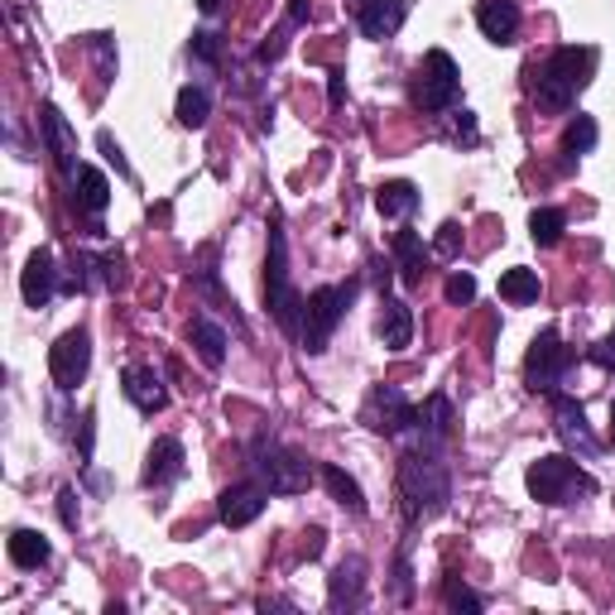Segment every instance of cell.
Masks as SVG:
<instances>
[{
    "mask_svg": "<svg viewBox=\"0 0 615 615\" xmlns=\"http://www.w3.org/2000/svg\"><path fill=\"white\" fill-rule=\"evenodd\" d=\"M409 577H414L409 572V558H400V568H394V601H400V606L414 596V582H409Z\"/></svg>",
    "mask_w": 615,
    "mask_h": 615,
    "instance_id": "b9f144b4",
    "label": "cell"
},
{
    "mask_svg": "<svg viewBox=\"0 0 615 615\" xmlns=\"http://www.w3.org/2000/svg\"><path fill=\"white\" fill-rule=\"evenodd\" d=\"M328 96H332V106L346 102V72H328Z\"/></svg>",
    "mask_w": 615,
    "mask_h": 615,
    "instance_id": "7bdbcfd3",
    "label": "cell"
},
{
    "mask_svg": "<svg viewBox=\"0 0 615 615\" xmlns=\"http://www.w3.org/2000/svg\"><path fill=\"white\" fill-rule=\"evenodd\" d=\"M96 144H102V154L116 164V174H120V178H135V174H130V164H126V154H120V144L111 140V130H96Z\"/></svg>",
    "mask_w": 615,
    "mask_h": 615,
    "instance_id": "d590c367",
    "label": "cell"
},
{
    "mask_svg": "<svg viewBox=\"0 0 615 615\" xmlns=\"http://www.w3.org/2000/svg\"><path fill=\"white\" fill-rule=\"evenodd\" d=\"M587 356H592L601 370H615V332H611V336H601V342H596Z\"/></svg>",
    "mask_w": 615,
    "mask_h": 615,
    "instance_id": "60d3db41",
    "label": "cell"
},
{
    "mask_svg": "<svg viewBox=\"0 0 615 615\" xmlns=\"http://www.w3.org/2000/svg\"><path fill=\"white\" fill-rule=\"evenodd\" d=\"M476 29L486 34L490 44H515V34H520V5H515V0H481Z\"/></svg>",
    "mask_w": 615,
    "mask_h": 615,
    "instance_id": "44dd1931",
    "label": "cell"
},
{
    "mask_svg": "<svg viewBox=\"0 0 615 615\" xmlns=\"http://www.w3.org/2000/svg\"><path fill=\"white\" fill-rule=\"evenodd\" d=\"M92 438H96V414L87 409V414H82V428H78V457L82 462H92Z\"/></svg>",
    "mask_w": 615,
    "mask_h": 615,
    "instance_id": "ab89813d",
    "label": "cell"
},
{
    "mask_svg": "<svg viewBox=\"0 0 615 615\" xmlns=\"http://www.w3.org/2000/svg\"><path fill=\"white\" fill-rule=\"evenodd\" d=\"M360 424L370 433H385V438H404L418 424V409L404 400L400 385H376L366 394V404H360Z\"/></svg>",
    "mask_w": 615,
    "mask_h": 615,
    "instance_id": "9c48e42d",
    "label": "cell"
},
{
    "mask_svg": "<svg viewBox=\"0 0 615 615\" xmlns=\"http://www.w3.org/2000/svg\"><path fill=\"white\" fill-rule=\"evenodd\" d=\"M442 294H448V304H452V308H466V304L476 298V280H472L466 270H452V274H448V284H442Z\"/></svg>",
    "mask_w": 615,
    "mask_h": 615,
    "instance_id": "d6a6232c",
    "label": "cell"
},
{
    "mask_svg": "<svg viewBox=\"0 0 615 615\" xmlns=\"http://www.w3.org/2000/svg\"><path fill=\"white\" fill-rule=\"evenodd\" d=\"M328 606L332 611H360L366 606V558L352 553V558H342L328 577Z\"/></svg>",
    "mask_w": 615,
    "mask_h": 615,
    "instance_id": "9a60e30c",
    "label": "cell"
},
{
    "mask_svg": "<svg viewBox=\"0 0 615 615\" xmlns=\"http://www.w3.org/2000/svg\"><path fill=\"white\" fill-rule=\"evenodd\" d=\"M418 188L409 184V178H390V184H380V192H376V208H380V216H390V222H409V216L418 212Z\"/></svg>",
    "mask_w": 615,
    "mask_h": 615,
    "instance_id": "603a6c76",
    "label": "cell"
},
{
    "mask_svg": "<svg viewBox=\"0 0 615 615\" xmlns=\"http://www.w3.org/2000/svg\"><path fill=\"white\" fill-rule=\"evenodd\" d=\"M264 304H270L280 332L298 336L304 332V294L294 288V274H288V246H284V226H270V274H264Z\"/></svg>",
    "mask_w": 615,
    "mask_h": 615,
    "instance_id": "8992f818",
    "label": "cell"
},
{
    "mask_svg": "<svg viewBox=\"0 0 615 615\" xmlns=\"http://www.w3.org/2000/svg\"><path fill=\"white\" fill-rule=\"evenodd\" d=\"M102 284L106 288H126V260H120L116 250L111 256H102Z\"/></svg>",
    "mask_w": 615,
    "mask_h": 615,
    "instance_id": "74e56055",
    "label": "cell"
},
{
    "mask_svg": "<svg viewBox=\"0 0 615 615\" xmlns=\"http://www.w3.org/2000/svg\"><path fill=\"white\" fill-rule=\"evenodd\" d=\"M356 294H360V284L352 280V284H322V288H312V294L304 298V332H298V342H304L308 356L328 352L332 332L342 328V318L352 312Z\"/></svg>",
    "mask_w": 615,
    "mask_h": 615,
    "instance_id": "277c9868",
    "label": "cell"
},
{
    "mask_svg": "<svg viewBox=\"0 0 615 615\" xmlns=\"http://www.w3.org/2000/svg\"><path fill=\"white\" fill-rule=\"evenodd\" d=\"M404 20H409V0H360V15H356L360 34L376 44L394 39L404 29Z\"/></svg>",
    "mask_w": 615,
    "mask_h": 615,
    "instance_id": "e0dca14e",
    "label": "cell"
},
{
    "mask_svg": "<svg viewBox=\"0 0 615 615\" xmlns=\"http://www.w3.org/2000/svg\"><path fill=\"white\" fill-rule=\"evenodd\" d=\"M72 188H78V208H82V212H92V216H102V212H106V202H111V184H106V174H102V168H92V164H82V168H78Z\"/></svg>",
    "mask_w": 615,
    "mask_h": 615,
    "instance_id": "83f0119b",
    "label": "cell"
},
{
    "mask_svg": "<svg viewBox=\"0 0 615 615\" xmlns=\"http://www.w3.org/2000/svg\"><path fill=\"white\" fill-rule=\"evenodd\" d=\"M380 342L385 352H409L414 346V308L394 294H380Z\"/></svg>",
    "mask_w": 615,
    "mask_h": 615,
    "instance_id": "ffe728a7",
    "label": "cell"
},
{
    "mask_svg": "<svg viewBox=\"0 0 615 615\" xmlns=\"http://www.w3.org/2000/svg\"><path fill=\"white\" fill-rule=\"evenodd\" d=\"M596 72V48L592 44H563L553 48V54L544 58V68H539L534 78V102L539 111H572L577 96L587 92V82H592Z\"/></svg>",
    "mask_w": 615,
    "mask_h": 615,
    "instance_id": "7a4b0ae2",
    "label": "cell"
},
{
    "mask_svg": "<svg viewBox=\"0 0 615 615\" xmlns=\"http://www.w3.org/2000/svg\"><path fill=\"white\" fill-rule=\"evenodd\" d=\"M264 505H270V486H264L260 476H246V481H236V486L222 490L216 515H222L226 529H246V524H256L264 515Z\"/></svg>",
    "mask_w": 615,
    "mask_h": 615,
    "instance_id": "8fae6325",
    "label": "cell"
},
{
    "mask_svg": "<svg viewBox=\"0 0 615 615\" xmlns=\"http://www.w3.org/2000/svg\"><path fill=\"white\" fill-rule=\"evenodd\" d=\"M39 126H44V140H48V154H54V164H58V174L68 178H78V135H72V126H68V116L58 111V106H44V116H39Z\"/></svg>",
    "mask_w": 615,
    "mask_h": 615,
    "instance_id": "2e32d148",
    "label": "cell"
},
{
    "mask_svg": "<svg viewBox=\"0 0 615 615\" xmlns=\"http://www.w3.org/2000/svg\"><path fill=\"white\" fill-rule=\"evenodd\" d=\"M322 553V529H308V544H304V558H318Z\"/></svg>",
    "mask_w": 615,
    "mask_h": 615,
    "instance_id": "ee69618b",
    "label": "cell"
},
{
    "mask_svg": "<svg viewBox=\"0 0 615 615\" xmlns=\"http://www.w3.org/2000/svg\"><path fill=\"white\" fill-rule=\"evenodd\" d=\"M452 424H457V414H452V400H448V394H428L424 409H418V424L409 428L400 442H424V448H448V442H452Z\"/></svg>",
    "mask_w": 615,
    "mask_h": 615,
    "instance_id": "5bb4252c",
    "label": "cell"
},
{
    "mask_svg": "<svg viewBox=\"0 0 615 615\" xmlns=\"http://www.w3.org/2000/svg\"><path fill=\"white\" fill-rule=\"evenodd\" d=\"M318 476H322V486H328V496L342 505V510H352V515H366V496H360V486H356V476H346L336 462H322L318 466Z\"/></svg>",
    "mask_w": 615,
    "mask_h": 615,
    "instance_id": "484cf974",
    "label": "cell"
},
{
    "mask_svg": "<svg viewBox=\"0 0 615 615\" xmlns=\"http://www.w3.org/2000/svg\"><path fill=\"white\" fill-rule=\"evenodd\" d=\"M188 346L198 352L202 366L216 370V366L226 360V346H232V342H226V328H222V322H212V318H192V322H188Z\"/></svg>",
    "mask_w": 615,
    "mask_h": 615,
    "instance_id": "7402d4cb",
    "label": "cell"
},
{
    "mask_svg": "<svg viewBox=\"0 0 615 615\" xmlns=\"http://www.w3.org/2000/svg\"><path fill=\"white\" fill-rule=\"evenodd\" d=\"M524 486H529V496H534L539 505H577V500L596 496L592 472H582V462H572V457H563V452L529 462Z\"/></svg>",
    "mask_w": 615,
    "mask_h": 615,
    "instance_id": "3957f363",
    "label": "cell"
},
{
    "mask_svg": "<svg viewBox=\"0 0 615 615\" xmlns=\"http://www.w3.org/2000/svg\"><path fill=\"white\" fill-rule=\"evenodd\" d=\"M120 390H126V400L140 409V414H159L168 404V390H164V376L154 366H126V376H120Z\"/></svg>",
    "mask_w": 615,
    "mask_h": 615,
    "instance_id": "d6986e66",
    "label": "cell"
},
{
    "mask_svg": "<svg viewBox=\"0 0 615 615\" xmlns=\"http://www.w3.org/2000/svg\"><path fill=\"white\" fill-rule=\"evenodd\" d=\"M216 5H222V0H198V10H202V15H216Z\"/></svg>",
    "mask_w": 615,
    "mask_h": 615,
    "instance_id": "f6af8a7d",
    "label": "cell"
},
{
    "mask_svg": "<svg viewBox=\"0 0 615 615\" xmlns=\"http://www.w3.org/2000/svg\"><path fill=\"white\" fill-rule=\"evenodd\" d=\"M58 520H63V529H78V520H82V510H78V490H72V486L58 490Z\"/></svg>",
    "mask_w": 615,
    "mask_h": 615,
    "instance_id": "8d00e7d4",
    "label": "cell"
},
{
    "mask_svg": "<svg viewBox=\"0 0 615 615\" xmlns=\"http://www.w3.org/2000/svg\"><path fill=\"white\" fill-rule=\"evenodd\" d=\"M611 442H615V400H611Z\"/></svg>",
    "mask_w": 615,
    "mask_h": 615,
    "instance_id": "bcb514c9",
    "label": "cell"
},
{
    "mask_svg": "<svg viewBox=\"0 0 615 615\" xmlns=\"http://www.w3.org/2000/svg\"><path fill=\"white\" fill-rule=\"evenodd\" d=\"M457 96H462V68L452 63L448 48H428L414 78V106L424 116H442L457 106Z\"/></svg>",
    "mask_w": 615,
    "mask_h": 615,
    "instance_id": "52a82bcc",
    "label": "cell"
},
{
    "mask_svg": "<svg viewBox=\"0 0 615 615\" xmlns=\"http://www.w3.org/2000/svg\"><path fill=\"white\" fill-rule=\"evenodd\" d=\"M563 232H568V216H563L558 208H534V216H529V236H534V246H558Z\"/></svg>",
    "mask_w": 615,
    "mask_h": 615,
    "instance_id": "4dcf8cb0",
    "label": "cell"
},
{
    "mask_svg": "<svg viewBox=\"0 0 615 615\" xmlns=\"http://www.w3.org/2000/svg\"><path fill=\"white\" fill-rule=\"evenodd\" d=\"M442 601H448L452 611H472V615L486 611V601H481V596L472 592V587L462 582V577H448V582H442Z\"/></svg>",
    "mask_w": 615,
    "mask_h": 615,
    "instance_id": "1f68e13d",
    "label": "cell"
},
{
    "mask_svg": "<svg viewBox=\"0 0 615 615\" xmlns=\"http://www.w3.org/2000/svg\"><path fill=\"white\" fill-rule=\"evenodd\" d=\"M87 366H92V332L87 328H72L48 346V370H54L58 390H78V385L87 380Z\"/></svg>",
    "mask_w": 615,
    "mask_h": 615,
    "instance_id": "30bf717a",
    "label": "cell"
},
{
    "mask_svg": "<svg viewBox=\"0 0 615 615\" xmlns=\"http://www.w3.org/2000/svg\"><path fill=\"white\" fill-rule=\"evenodd\" d=\"M58 260H54V250H34L29 260H24V274H20V294H24V304L29 308H48L54 304V294L63 288V280H58Z\"/></svg>",
    "mask_w": 615,
    "mask_h": 615,
    "instance_id": "4fadbf2b",
    "label": "cell"
},
{
    "mask_svg": "<svg viewBox=\"0 0 615 615\" xmlns=\"http://www.w3.org/2000/svg\"><path fill=\"white\" fill-rule=\"evenodd\" d=\"M568 366H572V352L563 346V336L544 328L529 342V352H524V385L534 394H558V385L563 376H568Z\"/></svg>",
    "mask_w": 615,
    "mask_h": 615,
    "instance_id": "ba28073f",
    "label": "cell"
},
{
    "mask_svg": "<svg viewBox=\"0 0 615 615\" xmlns=\"http://www.w3.org/2000/svg\"><path fill=\"white\" fill-rule=\"evenodd\" d=\"M539 294H544V284H539V270H524V264H515V270L500 274V298H505L510 308L539 304Z\"/></svg>",
    "mask_w": 615,
    "mask_h": 615,
    "instance_id": "4316f807",
    "label": "cell"
},
{
    "mask_svg": "<svg viewBox=\"0 0 615 615\" xmlns=\"http://www.w3.org/2000/svg\"><path fill=\"white\" fill-rule=\"evenodd\" d=\"M442 452L448 448H424V442H404L400 448V500L409 524L438 520L452 505V472Z\"/></svg>",
    "mask_w": 615,
    "mask_h": 615,
    "instance_id": "6da1fadb",
    "label": "cell"
},
{
    "mask_svg": "<svg viewBox=\"0 0 615 615\" xmlns=\"http://www.w3.org/2000/svg\"><path fill=\"white\" fill-rule=\"evenodd\" d=\"M433 256H438V260H457V256H462V226L442 222L438 236H433Z\"/></svg>",
    "mask_w": 615,
    "mask_h": 615,
    "instance_id": "836d02e7",
    "label": "cell"
},
{
    "mask_svg": "<svg viewBox=\"0 0 615 615\" xmlns=\"http://www.w3.org/2000/svg\"><path fill=\"white\" fill-rule=\"evenodd\" d=\"M178 476H184V442L164 433V438H154L150 452H144V476L140 481L159 490V486H174Z\"/></svg>",
    "mask_w": 615,
    "mask_h": 615,
    "instance_id": "ac0fdd59",
    "label": "cell"
},
{
    "mask_svg": "<svg viewBox=\"0 0 615 615\" xmlns=\"http://www.w3.org/2000/svg\"><path fill=\"white\" fill-rule=\"evenodd\" d=\"M596 140H601L596 116H582V111H577V116L568 120V130H563V150H568L572 159H582V154H592V150H596Z\"/></svg>",
    "mask_w": 615,
    "mask_h": 615,
    "instance_id": "f546056e",
    "label": "cell"
},
{
    "mask_svg": "<svg viewBox=\"0 0 615 615\" xmlns=\"http://www.w3.org/2000/svg\"><path fill=\"white\" fill-rule=\"evenodd\" d=\"M553 428H558V438L568 442V452H577L582 462H596L601 438L592 433V424H587V409L577 400H568V394H553Z\"/></svg>",
    "mask_w": 615,
    "mask_h": 615,
    "instance_id": "7c38bea8",
    "label": "cell"
},
{
    "mask_svg": "<svg viewBox=\"0 0 615 615\" xmlns=\"http://www.w3.org/2000/svg\"><path fill=\"white\" fill-rule=\"evenodd\" d=\"M452 140L457 144H476V116L472 111H452Z\"/></svg>",
    "mask_w": 615,
    "mask_h": 615,
    "instance_id": "f35d334b",
    "label": "cell"
},
{
    "mask_svg": "<svg viewBox=\"0 0 615 615\" xmlns=\"http://www.w3.org/2000/svg\"><path fill=\"white\" fill-rule=\"evenodd\" d=\"M188 58H198V63H208L216 68L222 63V39H216L212 29H202V34H192V44H188Z\"/></svg>",
    "mask_w": 615,
    "mask_h": 615,
    "instance_id": "e575fe53",
    "label": "cell"
},
{
    "mask_svg": "<svg viewBox=\"0 0 615 615\" xmlns=\"http://www.w3.org/2000/svg\"><path fill=\"white\" fill-rule=\"evenodd\" d=\"M174 116H178V126L202 130V126H208V116H212V92H208V87H198V82H188V87L178 92Z\"/></svg>",
    "mask_w": 615,
    "mask_h": 615,
    "instance_id": "f1b7e54d",
    "label": "cell"
},
{
    "mask_svg": "<svg viewBox=\"0 0 615 615\" xmlns=\"http://www.w3.org/2000/svg\"><path fill=\"white\" fill-rule=\"evenodd\" d=\"M394 270H400L404 284H418L424 280V264H428V250H424V236L418 232H394Z\"/></svg>",
    "mask_w": 615,
    "mask_h": 615,
    "instance_id": "cb8c5ba5",
    "label": "cell"
},
{
    "mask_svg": "<svg viewBox=\"0 0 615 615\" xmlns=\"http://www.w3.org/2000/svg\"><path fill=\"white\" fill-rule=\"evenodd\" d=\"M5 553H10V563H15V568L34 572V568H44L54 548H48V539L39 534V529H15V534L5 539Z\"/></svg>",
    "mask_w": 615,
    "mask_h": 615,
    "instance_id": "d4e9b609",
    "label": "cell"
},
{
    "mask_svg": "<svg viewBox=\"0 0 615 615\" xmlns=\"http://www.w3.org/2000/svg\"><path fill=\"white\" fill-rule=\"evenodd\" d=\"M246 457H250V476H260L270 486V496H304L312 486V462L274 438H256Z\"/></svg>",
    "mask_w": 615,
    "mask_h": 615,
    "instance_id": "5b68a950",
    "label": "cell"
}]
</instances>
